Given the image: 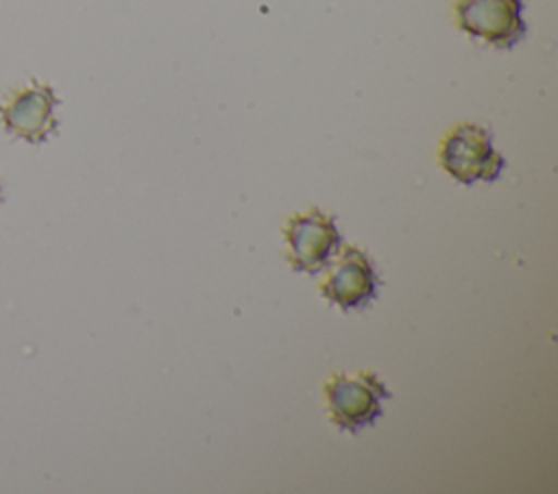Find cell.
Listing matches in <instances>:
<instances>
[{"label":"cell","mask_w":558,"mask_h":494,"mask_svg":"<svg viewBox=\"0 0 558 494\" xmlns=\"http://www.w3.org/2000/svg\"><path fill=\"white\" fill-rule=\"evenodd\" d=\"M438 161L442 170L462 185L497 181L504 170V157L493 148L490 133L469 122L453 126L440 139Z\"/></svg>","instance_id":"obj_1"},{"label":"cell","mask_w":558,"mask_h":494,"mask_svg":"<svg viewBox=\"0 0 558 494\" xmlns=\"http://www.w3.org/2000/svg\"><path fill=\"white\" fill-rule=\"evenodd\" d=\"M325 400L331 422L340 431L360 433L371 427L384 411L381 400L390 392L373 372H353V374H333L325 381Z\"/></svg>","instance_id":"obj_2"},{"label":"cell","mask_w":558,"mask_h":494,"mask_svg":"<svg viewBox=\"0 0 558 494\" xmlns=\"http://www.w3.org/2000/svg\"><path fill=\"white\" fill-rule=\"evenodd\" d=\"M453 11L469 37L499 50L512 48L525 35L523 0H456Z\"/></svg>","instance_id":"obj_3"},{"label":"cell","mask_w":558,"mask_h":494,"mask_svg":"<svg viewBox=\"0 0 558 494\" xmlns=\"http://www.w3.org/2000/svg\"><path fill=\"white\" fill-rule=\"evenodd\" d=\"M283 235L288 242V261L296 272H318L340 248V233L320 209H307L292 215Z\"/></svg>","instance_id":"obj_4"},{"label":"cell","mask_w":558,"mask_h":494,"mask_svg":"<svg viewBox=\"0 0 558 494\" xmlns=\"http://www.w3.org/2000/svg\"><path fill=\"white\" fill-rule=\"evenodd\" d=\"M57 104L59 100L50 85L31 81L28 85L13 89L4 100H0V120L7 133L37 144L54 133Z\"/></svg>","instance_id":"obj_5"},{"label":"cell","mask_w":558,"mask_h":494,"mask_svg":"<svg viewBox=\"0 0 558 494\" xmlns=\"http://www.w3.org/2000/svg\"><path fill=\"white\" fill-rule=\"evenodd\" d=\"M379 279L371 259L355 246H347L325 281L320 294L342 311L364 309L377 294Z\"/></svg>","instance_id":"obj_6"}]
</instances>
